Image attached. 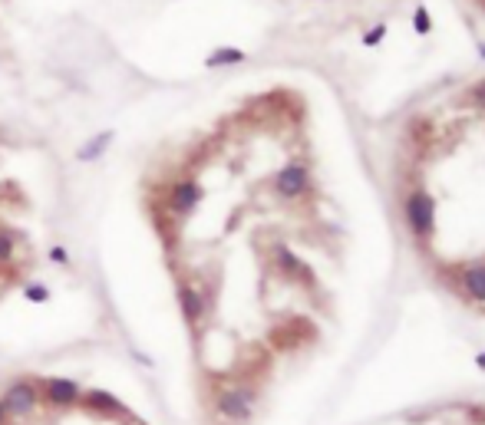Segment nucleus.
Listing matches in <instances>:
<instances>
[{"label": "nucleus", "instance_id": "f257e3e1", "mask_svg": "<svg viewBox=\"0 0 485 425\" xmlns=\"http://www.w3.org/2000/svg\"><path fill=\"white\" fill-rule=\"evenodd\" d=\"M257 409V389L247 382H231V386H218L211 392V412L221 422L231 425H245L255 419Z\"/></svg>", "mask_w": 485, "mask_h": 425}, {"label": "nucleus", "instance_id": "f03ea898", "mask_svg": "<svg viewBox=\"0 0 485 425\" xmlns=\"http://www.w3.org/2000/svg\"><path fill=\"white\" fill-rule=\"evenodd\" d=\"M0 402L13 422H30L40 412V379L37 376H17L0 389Z\"/></svg>", "mask_w": 485, "mask_h": 425}, {"label": "nucleus", "instance_id": "7ed1b4c3", "mask_svg": "<svg viewBox=\"0 0 485 425\" xmlns=\"http://www.w3.org/2000/svg\"><path fill=\"white\" fill-rule=\"evenodd\" d=\"M79 399H83V386L73 382L67 376H43L40 379V402L53 412H67V409H77Z\"/></svg>", "mask_w": 485, "mask_h": 425}, {"label": "nucleus", "instance_id": "20e7f679", "mask_svg": "<svg viewBox=\"0 0 485 425\" xmlns=\"http://www.w3.org/2000/svg\"><path fill=\"white\" fill-rule=\"evenodd\" d=\"M403 215H406L409 231H413L419 241H426V237L433 234V225H436V201L429 198L423 188H416L406 198V205H403Z\"/></svg>", "mask_w": 485, "mask_h": 425}, {"label": "nucleus", "instance_id": "39448f33", "mask_svg": "<svg viewBox=\"0 0 485 425\" xmlns=\"http://www.w3.org/2000/svg\"><path fill=\"white\" fill-rule=\"evenodd\" d=\"M307 188H311V171H307L304 162H291L274 175V191L287 201L307 195Z\"/></svg>", "mask_w": 485, "mask_h": 425}, {"label": "nucleus", "instance_id": "423d86ee", "mask_svg": "<svg viewBox=\"0 0 485 425\" xmlns=\"http://www.w3.org/2000/svg\"><path fill=\"white\" fill-rule=\"evenodd\" d=\"M175 297H179V310H182V317H185V323H189L191 330H199L201 320H205V313H208V303H205L201 290L195 283L182 280L179 287H175Z\"/></svg>", "mask_w": 485, "mask_h": 425}, {"label": "nucleus", "instance_id": "0eeeda50", "mask_svg": "<svg viewBox=\"0 0 485 425\" xmlns=\"http://www.w3.org/2000/svg\"><path fill=\"white\" fill-rule=\"evenodd\" d=\"M201 195H205V191H201V185L195 178H179L169 188V211L172 215H179V217L191 215V211L199 208Z\"/></svg>", "mask_w": 485, "mask_h": 425}, {"label": "nucleus", "instance_id": "6e6552de", "mask_svg": "<svg viewBox=\"0 0 485 425\" xmlns=\"http://www.w3.org/2000/svg\"><path fill=\"white\" fill-rule=\"evenodd\" d=\"M79 406L86 412H93V416H103V419H123L126 416V406L113 392H106V389H83V399H79Z\"/></svg>", "mask_w": 485, "mask_h": 425}, {"label": "nucleus", "instance_id": "1a4fd4ad", "mask_svg": "<svg viewBox=\"0 0 485 425\" xmlns=\"http://www.w3.org/2000/svg\"><path fill=\"white\" fill-rule=\"evenodd\" d=\"M113 139L116 135L113 132H99V135H93V139L86 142V145H79V152H77V159L83 162V165H89V162H96L99 155H103L109 145H113Z\"/></svg>", "mask_w": 485, "mask_h": 425}, {"label": "nucleus", "instance_id": "9d476101", "mask_svg": "<svg viewBox=\"0 0 485 425\" xmlns=\"http://www.w3.org/2000/svg\"><path fill=\"white\" fill-rule=\"evenodd\" d=\"M462 283H466V293L472 300H485V264H472L462 274Z\"/></svg>", "mask_w": 485, "mask_h": 425}, {"label": "nucleus", "instance_id": "9b49d317", "mask_svg": "<svg viewBox=\"0 0 485 425\" xmlns=\"http://www.w3.org/2000/svg\"><path fill=\"white\" fill-rule=\"evenodd\" d=\"M274 257H277V267L284 271V274H291V277H307V267H304V261L297 254H291L284 244H277L274 247Z\"/></svg>", "mask_w": 485, "mask_h": 425}, {"label": "nucleus", "instance_id": "f8f14e48", "mask_svg": "<svg viewBox=\"0 0 485 425\" xmlns=\"http://www.w3.org/2000/svg\"><path fill=\"white\" fill-rule=\"evenodd\" d=\"M245 60V50H235V47H221V50H211L208 60H205V67L208 69H218V67H235Z\"/></svg>", "mask_w": 485, "mask_h": 425}, {"label": "nucleus", "instance_id": "ddd939ff", "mask_svg": "<svg viewBox=\"0 0 485 425\" xmlns=\"http://www.w3.org/2000/svg\"><path fill=\"white\" fill-rule=\"evenodd\" d=\"M17 254V234L10 231H0V264H10Z\"/></svg>", "mask_w": 485, "mask_h": 425}, {"label": "nucleus", "instance_id": "4468645a", "mask_svg": "<svg viewBox=\"0 0 485 425\" xmlns=\"http://www.w3.org/2000/svg\"><path fill=\"white\" fill-rule=\"evenodd\" d=\"M23 297H27L30 303H47L50 300V287L47 283H27V287H23Z\"/></svg>", "mask_w": 485, "mask_h": 425}, {"label": "nucleus", "instance_id": "2eb2a0df", "mask_svg": "<svg viewBox=\"0 0 485 425\" xmlns=\"http://www.w3.org/2000/svg\"><path fill=\"white\" fill-rule=\"evenodd\" d=\"M416 33H429V27H433V23H429V13H426V7H416Z\"/></svg>", "mask_w": 485, "mask_h": 425}, {"label": "nucleus", "instance_id": "dca6fc26", "mask_svg": "<svg viewBox=\"0 0 485 425\" xmlns=\"http://www.w3.org/2000/svg\"><path fill=\"white\" fill-rule=\"evenodd\" d=\"M50 261H53V264H69L67 247H63V244H53V247H50Z\"/></svg>", "mask_w": 485, "mask_h": 425}, {"label": "nucleus", "instance_id": "f3484780", "mask_svg": "<svg viewBox=\"0 0 485 425\" xmlns=\"http://www.w3.org/2000/svg\"><path fill=\"white\" fill-rule=\"evenodd\" d=\"M383 33H386V27H383V23H377V27H373L370 33L363 37V43H367V47H377V43L383 40Z\"/></svg>", "mask_w": 485, "mask_h": 425}, {"label": "nucleus", "instance_id": "a211bd4d", "mask_svg": "<svg viewBox=\"0 0 485 425\" xmlns=\"http://www.w3.org/2000/svg\"><path fill=\"white\" fill-rule=\"evenodd\" d=\"M10 422H13V419L7 416V409H4V402H0V425H10Z\"/></svg>", "mask_w": 485, "mask_h": 425}, {"label": "nucleus", "instance_id": "6ab92c4d", "mask_svg": "<svg viewBox=\"0 0 485 425\" xmlns=\"http://www.w3.org/2000/svg\"><path fill=\"white\" fill-rule=\"evenodd\" d=\"M476 99H479V106H485V83H479V89H476Z\"/></svg>", "mask_w": 485, "mask_h": 425}, {"label": "nucleus", "instance_id": "aec40b11", "mask_svg": "<svg viewBox=\"0 0 485 425\" xmlns=\"http://www.w3.org/2000/svg\"><path fill=\"white\" fill-rule=\"evenodd\" d=\"M479 366H482V369H485V356H479Z\"/></svg>", "mask_w": 485, "mask_h": 425}, {"label": "nucleus", "instance_id": "412c9836", "mask_svg": "<svg viewBox=\"0 0 485 425\" xmlns=\"http://www.w3.org/2000/svg\"><path fill=\"white\" fill-rule=\"evenodd\" d=\"M479 53H482V60H485V43H482V47H479Z\"/></svg>", "mask_w": 485, "mask_h": 425}]
</instances>
